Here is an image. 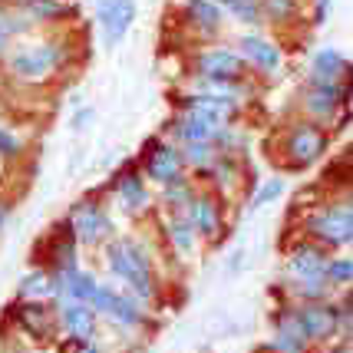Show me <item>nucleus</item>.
<instances>
[{"label":"nucleus","mask_w":353,"mask_h":353,"mask_svg":"<svg viewBox=\"0 0 353 353\" xmlns=\"http://www.w3.org/2000/svg\"><path fill=\"white\" fill-rule=\"evenodd\" d=\"M92 17L99 23L103 43L116 46L125 40V33L132 30V23L139 17V3L136 0H96L92 3Z\"/></svg>","instance_id":"17"},{"label":"nucleus","mask_w":353,"mask_h":353,"mask_svg":"<svg viewBox=\"0 0 353 353\" xmlns=\"http://www.w3.org/2000/svg\"><path fill=\"white\" fill-rule=\"evenodd\" d=\"M271 142V162L284 172H304L330 152V132L307 119H291L288 125H281Z\"/></svg>","instance_id":"4"},{"label":"nucleus","mask_w":353,"mask_h":353,"mask_svg":"<svg viewBox=\"0 0 353 353\" xmlns=\"http://www.w3.org/2000/svg\"><path fill=\"white\" fill-rule=\"evenodd\" d=\"M188 79H205V83H228V86H241V83H254V77L245 70V63L238 60V53L231 43H199L188 53Z\"/></svg>","instance_id":"6"},{"label":"nucleus","mask_w":353,"mask_h":353,"mask_svg":"<svg viewBox=\"0 0 353 353\" xmlns=\"http://www.w3.org/2000/svg\"><path fill=\"white\" fill-rule=\"evenodd\" d=\"M327 254L307 238H297V234H288L284 241V258H281V288H291V284H304V281H317L323 277V264H327Z\"/></svg>","instance_id":"9"},{"label":"nucleus","mask_w":353,"mask_h":353,"mask_svg":"<svg viewBox=\"0 0 353 353\" xmlns=\"http://www.w3.org/2000/svg\"><path fill=\"white\" fill-rule=\"evenodd\" d=\"M90 307L99 321L112 323L119 334H145L152 323L149 307H142L132 294L119 291L116 284H106V281H99V288L92 291Z\"/></svg>","instance_id":"7"},{"label":"nucleus","mask_w":353,"mask_h":353,"mask_svg":"<svg viewBox=\"0 0 353 353\" xmlns=\"http://www.w3.org/2000/svg\"><path fill=\"white\" fill-rule=\"evenodd\" d=\"M136 169L142 172V179H145L149 185H155V188H162V185H169V182H175V179H182L185 175L179 149L162 136H152L145 145H142Z\"/></svg>","instance_id":"12"},{"label":"nucleus","mask_w":353,"mask_h":353,"mask_svg":"<svg viewBox=\"0 0 353 353\" xmlns=\"http://www.w3.org/2000/svg\"><path fill=\"white\" fill-rule=\"evenodd\" d=\"M195 182H199L205 192L218 195V199L228 205L231 199H238V195H241V188H245V182H248L245 159H225V155H218L215 165L205 172L201 179H195Z\"/></svg>","instance_id":"18"},{"label":"nucleus","mask_w":353,"mask_h":353,"mask_svg":"<svg viewBox=\"0 0 353 353\" xmlns=\"http://www.w3.org/2000/svg\"><path fill=\"white\" fill-rule=\"evenodd\" d=\"M57 334H63V337L73 340V343L96 340L99 317L92 314L90 304H63V307H57Z\"/></svg>","instance_id":"22"},{"label":"nucleus","mask_w":353,"mask_h":353,"mask_svg":"<svg viewBox=\"0 0 353 353\" xmlns=\"http://www.w3.org/2000/svg\"><path fill=\"white\" fill-rule=\"evenodd\" d=\"M185 218H188V225L195 228L201 245H218V241L228 234V205L218 199V195L205 192V188H199V195L188 201Z\"/></svg>","instance_id":"13"},{"label":"nucleus","mask_w":353,"mask_h":353,"mask_svg":"<svg viewBox=\"0 0 353 353\" xmlns=\"http://www.w3.org/2000/svg\"><path fill=\"white\" fill-rule=\"evenodd\" d=\"M27 152H30V142L20 136L17 129L0 123V159H3V162H20Z\"/></svg>","instance_id":"30"},{"label":"nucleus","mask_w":353,"mask_h":353,"mask_svg":"<svg viewBox=\"0 0 353 353\" xmlns=\"http://www.w3.org/2000/svg\"><path fill=\"white\" fill-rule=\"evenodd\" d=\"M304 79L307 83H350V60L334 46H323L310 57Z\"/></svg>","instance_id":"23"},{"label":"nucleus","mask_w":353,"mask_h":353,"mask_svg":"<svg viewBox=\"0 0 353 353\" xmlns=\"http://www.w3.org/2000/svg\"><path fill=\"white\" fill-rule=\"evenodd\" d=\"M172 109L175 112H192V116H199L205 123L212 125H228V123H238V116L245 112L241 106H234L228 99H221V96H212V92H195V90H179L172 92Z\"/></svg>","instance_id":"14"},{"label":"nucleus","mask_w":353,"mask_h":353,"mask_svg":"<svg viewBox=\"0 0 353 353\" xmlns=\"http://www.w3.org/2000/svg\"><path fill=\"white\" fill-rule=\"evenodd\" d=\"M281 195H284V182L274 175V179H268V182H261L258 188H254V195L248 199V212H261V208H268V205H274Z\"/></svg>","instance_id":"31"},{"label":"nucleus","mask_w":353,"mask_h":353,"mask_svg":"<svg viewBox=\"0 0 353 353\" xmlns=\"http://www.w3.org/2000/svg\"><path fill=\"white\" fill-rule=\"evenodd\" d=\"M179 14H182V23L192 30V37L201 43H215L225 33V17L215 0H185Z\"/></svg>","instance_id":"21"},{"label":"nucleus","mask_w":353,"mask_h":353,"mask_svg":"<svg viewBox=\"0 0 353 353\" xmlns=\"http://www.w3.org/2000/svg\"><path fill=\"white\" fill-rule=\"evenodd\" d=\"M215 3H218V10H221L225 20H234V23H241L248 30H261L264 27L258 0H215Z\"/></svg>","instance_id":"28"},{"label":"nucleus","mask_w":353,"mask_h":353,"mask_svg":"<svg viewBox=\"0 0 353 353\" xmlns=\"http://www.w3.org/2000/svg\"><path fill=\"white\" fill-rule=\"evenodd\" d=\"M231 50L238 53V60L245 63V70L251 77H261V79H271L284 70V50L264 37L261 30H248V33H238L231 40Z\"/></svg>","instance_id":"11"},{"label":"nucleus","mask_w":353,"mask_h":353,"mask_svg":"<svg viewBox=\"0 0 353 353\" xmlns=\"http://www.w3.org/2000/svg\"><path fill=\"white\" fill-rule=\"evenodd\" d=\"M323 277L327 284L334 288V294H347L353 284V261L347 251H334L327 254V264H323Z\"/></svg>","instance_id":"29"},{"label":"nucleus","mask_w":353,"mask_h":353,"mask_svg":"<svg viewBox=\"0 0 353 353\" xmlns=\"http://www.w3.org/2000/svg\"><path fill=\"white\" fill-rule=\"evenodd\" d=\"M264 23H271L277 30H291L301 27L307 17V0H258Z\"/></svg>","instance_id":"24"},{"label":"nucleus","mask_w":353,"mask_h":353,"mask_svg":"<svg viewBox=\"0 0 353 353\" xmlns=\"http://www.w3.org/2000/svg\"><path fill=\"white\" fill-rule=\"evenodd\" d=\"M288 234L297 238H307L323 251H347L353 241V208H350V195L340 192L337 199H327L321 205H310L304 218H297L291 225Z\"/></svg>","instance_id":"3"},{"label":"nucleus","mask_w":353,"mask_h":353,"mask_svg":"<svg viewBox=\"0 0 353 353\" xmlns=\"http://www.w3.org/2000/svg\"><path fill=\"white\" fill-rule=\"evenodd\" d=\"M103 268L109 274V284H116L119 291L132 294L142 307H152L162 301V281L155 271V261L149 248L139 238H112L103 248Z\"/></svg>","instance_id":"1"},{"label":"nucleus","mask_w":353,"mask_h":353,"mask_svg":"<svg viewBox=\"0 0 353 353\" xmlns=\"http://www.w3.org/2000/svg\"><path fill=\"white\" fill-rule=\"evenodd\" d=\"M297 317H301V327H304V337H307L310 350L327 347V343H334V340L340 337L337 304H334V301H307V304H297Z\"/></svg>","instance_id":"15"},{"label":"nucleus","mask_w":353,"mask_h":353,"mask_svg":"<svg viewBox=\"0 0 353 353\" xmlns=\"http://www.w3.org/2000/svg\"><path fill=\"white\" fill-rule=\"evenodd\" d=\"M17 301H46V304H53V281L40 264H33L30 271H23V277L17 281Z\"/></svg>","instance_id":"27"},{"label":"nucleus","mask_w":353,"mask_h":353,"mask_svg":"<svg viewBox=\"0 0 353 353\" xmlns=\"http://www.w3.org/2000/svg\"><path fill=\"white\" fill-rule=\"evenodd\" d=\"M109 195H112V201L119 205V212L125 218H145L155 212V192H152V185L142 179L136 162H125L123 169L112 175Z\"/></svg>","instance_id":"10"},{"label":"nucleus","mask_w":353,"mask_h":353,"mask_svg":"<svg viewBox=\"0 0 353 353\" xmlns=\"http://www.w3.org/2000/svg\"><path fill=\"white\" fill-rule=\"evenodd\" d=\"M271 350L274 353H310V343L304 337V327L297 317V304L281 297V304L271 314Z\"/></svg>","instance_id":"16"},{"label":"nucleus","mask_w":353,"mask_h":353,"mask_svg":"<svg viewBox=\"0 0 353 353\" xmlns=\"http://www.w3.org/2000/svg\"><path fill=\"white\" fill-rule=\"evenodd\" d=\"M92 116H96V109L83 106V109H77V116H73V123H70V125H73V129L79 132V129H86V125L92 123Z\"/></svg>","instance_id":"32"},{"label":"nucleus","mask_w":353,"mask_h":353,"mask_svg":"<svg viewBox=\"0 0 353 353\" xmlns=\"http://www.w3.org/2000/svg\"><path fill=\"white\" fill-rule=\"evenodd\" d=\"M10 212H14V205L0 195V234L7 231V221H10Z\"/></svg>","instance_id":"34"},{"label":"nucleus","mask_w":353,"mask_h":353,"mask_svg":"<svg viewBox=\"0 0 353 353\" xmlns=\"http://www.w3.org/2000/svg\"><path fill=\"white\" fill-rule=\"evenodd\" d=\"M70 63V43L63 37H17L0 57V73L23 86H46Z\"/></svg>","instance_id":"2"},{"label":"nucleus","mask_w":353,"mask_h":353,"mask_svg":"<svg viewBox=\"0 0 353 353\" xmlns=\"http://www.w3.org/2000/svg\"><path fill=\"white\" fill-rule=\"evenodd\" d=\"M66 225H70L79 248L103 251L116 238V221L103 205V199H96V195H83L79 201H73L70 212H66Z\"/></svg>","instance_id":"8"},{"label":"nucleus","mask_w":353,"mask_h":353,"mask_svg":"<svg viewBox=\"0 0 353 353\" xmlns=\"http://www.w3.org/2000/svg\"><path fill=\"white\" fill-rule=\"evenodd\" d=\"M33 30L30 17L23 14V7L10 0V3H0V57L7 53V46L14 43L17 37H27Z\"/></svg>","instance_id":"26"},{"label":"nucleus","mask_w":353,"mask_h":353,"mask_svg":"<svg viewBox=\"0 0 353 353\" xmlns=\"http://www.w3.org/2000/svg\"><path fill=\"white\" fill-rule=\"evenodd\" d=\"M350 83H301L297 90V119L321 125L327 132H334V125L347 123L350 116Z\"/></svg>","instance_id":"5"},{"label":"nucleus","mask_w":353,"mask_h":353,"mask_svg":"<svg viewBox=\"0 0 353 353\" xmlns=\"http://www.w3.org/2000/svg\"><path fill=\"white\" fill-rule=\"evenodd\" d=\"M199 188H201V185L195 182L192 175H182V179L162 185V188L155 192V205H159L162 212H172V215H185L188 201L199 195Z\"/></svg>","instance_id":"25"},{"label":"nucleus","mask_w":353,"mask_h":353,"mask_svg":"<svg viewBox=\"0 0 353 353\" xmlns=\"http://www.w3.org/2000/svg\"><path fill=\"white\" fill-rule=\"evenodd\" d=\"M70 353H109V350L99 347L96 340H86V343H73V340H70Z\"/></svg>","instance_id":"33"},{"label":"nucleus","mask_w":353,"mask_h":353,"mask_svg":"<svg viewBox=\"0 0 353 353\" xmlns=\"http://www.w3.org/2000/svg\"><path fill=\"white\" fill-rule=\"evenodd\" d=\"M7 317L30 334L33 340H50L57 337V307L46 301H14V307L7 310Z\"/></svg>","instance_id":"20"},{"label":"nucleus","mask_w":353,"mask_h":353,"mask_svg":"<svg viewBox=\"0 0 353 353\" xmlns=\"http://www.w3.org/2000/svg\"><path fill=\"white\" fill-rule=\"evenodd\" d=\"M159 234H162V245L169 248V254L179 264H192L195 258H199V251L205 248L185 215L162 212V218H159Z\"/></svg>","instance_id":"19"}]
</instances>
